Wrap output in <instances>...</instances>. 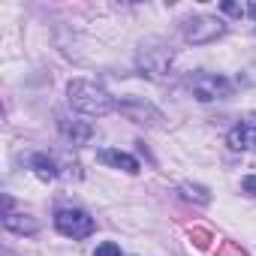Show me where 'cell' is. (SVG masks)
<instances>
[{
  "instance_id": "11",
  "label": "cell",
  "mask_w": 256,
  "mask_h": 256,
  "mask_svg": "<svg viewBox=\"0 0 256 256\" xmlns=\"http://www.w3.org/2000/svg\"><path fill=\"white\" fill-rule=\"evenodd\" d=\"M190 238H193V244H196V247H202V250L211 244V232H208V229H199V226L190 232Z\"/></svg>"
},
{
  "instance_id": "16",
  "label": "cell",
  "mask_w": 256,
  "mask_h": 256,
  "mask_svg": "<svg viewBox=\"0 0 256 256\" xmlns=\"http://www.w3.org/2000/svg\"><path fill=\"white\" fill-rule=\"evenodd\" d=\"M247 12H250V16L256 18V0H253V4H250V6H247Z\"/></svg>"
},
{
  "instance_id": "7",
  "label": "cell",
  "mask_w": 256,
  "mask_h": 256,
  "mask_svg": "<svg viewBox=\"0 0 256 256\" xmlns=\"http://www.w3.org/2000/svg\"><path fill=\"white\" fill-rule=\"evenodd\" d=\"M96 160H100V163H106V166H114V169H124V172H130V175H136V172L142 169L136 157H130V154H124V151H112V148H106V151H100V154H96Z\"/></svg>"
},
{
  "instance_id": "6",
  "label": "cell",
  "mask_w": 256,
  "mask_h": 256,
  "mask_svg": "<svg viewBox=\"0 0 256 256\" xmlns=\"http://www.w3.org/2000/svg\"><path fill=\"white\" fill-rule=\"evenodd\" d=\"M60 133L72 142V145H88L94 139V126L88 120H70V118H60Z\"/></svg>"
},
{
  "instance_id": "1",
  "label": "cell",
  "mask_w": 256,
  "mask_h": 256,
  "mask_svg": "<svg viewBox=\"0 0 256 256\" xmlns=\"http://www.w3.org/2000/svg\"><path fill=\"white\" fill-rule=\"evenodd\" d=\"M66 94H70V106H72L76 112L88 114V118H102V114H108V112L114 108L112 96H108L100 84H94V82H88V78L70 82Z\"/></svg>"
},
{
  "instance_id": "8",
  "label": "cell",
  "mask_w": 256,
  "mask_h": 256,
  "mask_svg": "<svg viewBox=\"0 0 256 256\" xmlns=\"http://www.w3.org/2000/svg\"><path fill=\"white\" fill-rule=\"evenodd\" d=\"M30 166H34V172L42 178V181H54L60 172H58V163L52 160V157H46V154H34L30 157Z\"/></svg>"
},
{
  "instance_id": "15",
  "label": "cell",
  "mask_w": 256,
  "mask_h": 256,
  "mask_svg": "<svg viewBox=\"0 0 256 256\" xmlns=\"http://www.w3.org/2000/svg\"><path fill=\"white\" fill-rule=\"evenodd\" d=\"M244 190L256 196V175H247V178H244Z\"/></svg>"
},
{
  "instance_id": "12",
  "label": "cell",
  "mask_w": 256,
  "mask_h": 256,
  "mask_svg": "<svg viewBox=\"0 0 256 256\" xmlns=\"http://www.w3.org/2000/svg\"><path fill=\"white\" fill-rule=\"evenodd\" d=\"M217 256H244V250H241L235 241H223L220 250H217Z\"/></svg>"
},
{
  "instance_id": "9",
  "label": "cell",
  "mask_w": 256,
  "mask_h": 256,
  "mask_svg": "<svg viewBox=\"0 0 256 256\" xmlns=\"http://www.w3.org/2000/svg\"><path fill=\"white\" fill-rule=\"evenodd\" d=\"M4 226L10 232H18V235H34L36 232V220H30L28 214H6L4 217Z\"/></svg>"
},
{
  "instance_id": "4",
  "label": "cell",
  "mask_w": 256,
  "mask_h": 256,
  "mask_svg": "<svg viewBox=\"0 0 256 256\" xmlns=\"http://www.w3.org/2000/svg\"><path fill=\"white\" fill-rule=\"evenodd\" d=\"M223 30H226V24L220 18H214V16H196V18H190L184 24V36L190 42H196V46H205V42L223 36Z\"/></svg>"
},
{
  "instance_id": "10",
  "label": "cell",
  "mask_w": 256,
  "mask_h": 256,
  "mask_svg": "<svg viewBox=\"0 0 256 256\" xmlns=\"http://www.w3.org/2000/svg\"><path fill=\"white\" fill-rule=\"evenodd\" d=\"M181 190H184V193H187L190 199H196V202H202V205H208V202H211V196H208V190H202V187H193V184H184Z\"/></svg>"
},
{
  "instance_id": "5",
  "label": "cell",
  "mask_w": 256,
  "mask_h": 256,
  "mask_svg": "<svg viewBox=\"0 0 256 256\" xmlns=\"http://www.w3.org/2000/svg\"><path fill=\"white\" fill-rule=\"evenodd\" d=\"M229 148L235 151H253L256 154V118H247L232 126L229 133Z\"/></svg>"
},
{
  "instance_id": "14",
  "label": "cell",
  "mask_w": 256,
  "mask_h": 256,
  "mask_svg": "<svg viewBox=\"0 0 256 256\" xmlns=\"http://www.w3.org/2000/svg\"><path fill=\"white\" fill-rule=\"evenodd\" d=\"M220 10H223V12H229V16H244V6L229 4V0H226V4H220Z\"/></svg>"
},
{
  "instance_id": "13",
  "label": "cell",
  "mask_w": 256,
  "mask_h": 256,
  "mask_svg": "<svg viewBox=\"0 0 256 256\" xmlns=\"http://www.w3.org/2000/svg\"><path fill=\"white\" fill-rule=\"evenodd\" d=\"M94 256H120V247H118L114 241H106V244H100V247L94 250Z\"/></svg>"
},
{
  "instance_id": "3",
  "label": "cell",
  "mask_w": 256,
  "mask_h": 256,
  "mask_svg": "<svg viewBox=\"0 0 256 256\" xmlns=\"http://www.w3.org/2000/svg\"><path fill=\"white\" fill-rule=\"evenodd\" d=\"M54 226L66 238H88L94 232V217H88L82 208H64V211H58Z\"/></svg>"
},
{
  "instance_id": "2",
  "label": "cell",
  "mask_w": 256,
  "mask_h": 256,
  "mask_svg": "<svg viewBox=\"0 0 256 256\" xmlns=\"http://www.w3.org/2000/svg\"><path fill=\"white\" fill-rule=\"evenodd\" d=\"M190 94L199 100V102H211V100H223L232 94V84L223 78V76H214V72H196L190 78Z\"/></svg>"
}]
</instances>
